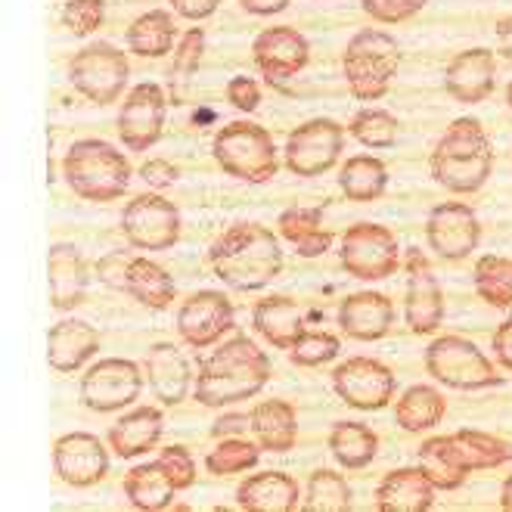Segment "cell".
<instances>
[{"label": "cell", "mask_w": 512, "mask_h": 512, "mask_svg": "<svg viewBox=\"0 0 512 512\" xmlns=\"http://www.w3.org/2000/svg\"><path fill=\"white\" fill-rule=\"evenodd\" d=\"M128 78H131V66L125 50H118L106 41L87 44L69 63V81L75 84L78 94H84L97 106H109L122 97Z\"/></svg>", "instance_id": "10"}, {"label": "cell", "mask_w": 512, "mask_h": 512, "mask_svg": "<svg viewBox=\"0 0 512 512\" xmlns=\"http://www.w3.org/2000/svg\"><path fill=\"white\" fill-rule=\"evenodd\" d=\"M494 81H497V56L494 50H485V47L457 53L444 72L447 94L457 103H472V106L491 97Z\"/></svg>", "instance_id": "21"}, {"label": "cell", "mask_w": 512, "mask_h": 512, "mask_svg": "<svg viewBox=\"0 0 512 512\" xmlns=\"http://www.w3.org/2000/svg\"><path fill=\"white\" fill-rule=\"evenodd\" d=\"M339 261L351 277L364 280V283H376V280L398 274L404 258H401L398 236L388 227L373 224V221H360L345 230Z\"/></svg>", "instance_id": "9"}, {"label": "cell", "mask_w": 512, "mask_h": 512, "mask_svg": "<svg viewBox=\"0 0 512 512\" xmlns=\"http://www.w3.org/2000/svg\"><path fill=\"white\" fill-rule=\"evenodd\" d=\"M472 283L478 298H485L491 308H512V258L481 255L472 270Z\"/></svg>", "instance_id": "38"}, {"label": "cell", "mask_w": 512, "mask_h": 512, "mask_svg": "<svg viewBox=\"0 0 512 512\" xmlns=\"http://www.w3.org/2000/svg\"><path fill=\"white\" fill-rule=\"evenodd\" d=\"M143 391V373L134 360L103 357L81 376V404L94 413H115L131 407Z\"/></svg>", "instance_id": "11"}, {"label": "cell", "mask_w": 512, "mask_h": 512, "mask_svg": "<svg viewBox=\"0 0 512 512\" xmlns=\"http://www.w3.org/2000/svg\"><path fill=\"white\" fill-rule=\"evenodd\" d=\"M252 326L255 333L274 348L289 351L301 336L308 333L305 329V314L295 305L289 295H267L261 298L255 311H252Z\"/></svg>", "instance_id": "28"}, {"label": "cell", "mask_w": 512, "mask_h": 512, "mask_svg": "<svg viewBox=\"0 0 512 512\" xmlns=\"http://www.w3.org/2000/svg\"><path fill=\"white\" fill-rule=\"evenodd\" d=\"M345 131L333 118H311L286 140V168L298 177H320L342 156Z\"/></svg>", "instance_id": "13"}, {"label": "cell", "mask_w": 512, "mask_h": 512, "mask_svg": "<svg viewBox=\"0 0 512 512\" xmlns=\"http://www.w3.org/2000/svg\"><path fill=\"white\" fill-rule=\"evenodd\" d=\"M267 382L270 357L249 336H233L199 364L193 398L202 407H227L255 398Z\"/></svg>", "instance_id": "2"}, {"label": "cell", "mask_w": 512, "mask_h": 512, "mask_svg": "<svg viewBox=\"0 0 512 512\" xmlns=\"http://www.w3.org/2000/svg\"><path fill=\"white\" fill-rule=\"evenodd\" d=\"M426 4L429 0H360V7H364L367 16H373L376 22H388V25L413 19Z\"/></svg>", "instance_id": "45"}, {"label": "cell", "mask_w": 512, "mask_h": 512, "mask_svg": "<svg viewBox=\"0 0 512 512\" xmlns=\"http://www.w3.org/2000/svg\"><path fill=\"white\" fill-rule=\"evenodd\" d=\"M239 4H243V10H249L252 16H274L289 7V0H239Z\"/></svg>", "instance_id": "53"}, {"label": "cell", "mask_w": 512, "mask_h": 512, "mask_svg": "<svg viewBox=\"0 0 512 512\" xmlns=\"http://www.w3.org/2000/svg\"><path fill=\"white\" fill-rule=\"evenodd\" d=\"M301 500H305V494L298 491V481L274 469L249 475L243 485L236 488L239 509H249V512H295Z\"/></svg>", "instance_id": "26"}, {"label": "cell", "mask_w": 512, "mask_h": 512, "mask_svg": "<svg viewBox=\"0 0 512 512\" xmlns=\"http://www.w3.org/2000/svg\"><path fill=\"white\" fill-rule=\"evenodd\" d=\"M398 66H401L398 41L385 32H376V28L357 32L342 56L348 90L354 94V100L364 103L382 100L388 94L391 78L398 75Z\"/></svg>", "instance_id": "6"}, {"label": "cell", "mask_w": 512, "mask_h": 512, "mask_svg": "<svg viewBox=\"0 0 512 512\" xmlns=\"http://www.w3.org/2000/svg\"><path fill=\"white\" fill-rule=\"evenodd\" d=\"M165 432V416L156 407H137L131 413H125L118 423L109 429V447L115 457L122 460H134L149 454Z\"/></svg>", "instance_id": "29"}, {"label": "cell", "mask_w": 512, "mask_h": 512, "mask_svg": "<svg viewBox=\"0 0 512 512\" xmlns=\"http://www.w3.org/2000/svg\"><path fill=\"white\" fill-rule=\"evenodd\" d=\"M252 432L255 441L270 454H286L298 441V413L289 401L267 398L252 410Z\"/></svg>", "instance_id": "30"}, {"label": "cell", "mask_w": 512, "mask_h": 512, "mask_svg": "<svg viewBox=\"0 0 512 512\" xmlns=\"http://www.w3.org/2000/svg\"><path fill=\"white\" fill-rule=\"evenodd\" d=\"M426 370L435 382L457 391H481L503 382L485 351L463 336H438L426 348Z\"/></svg>", "instance_id": "8"}, {"label": "cell", "mask_w": 512, "mask_h": 512, "mask_svg": "<svg viewBox=\"0 0 512 512\" xmlns=\"http://www.w3.org/2000/svg\"><path fill=\"white\" fill-rule=\"evenodd\" d=\"M333 388L348 407L370 413V410H382L395 401L398 379L382 360L357 354V357L342 360V364L333 370Z\"/></svg>", "instance_id": "12"}, {"label": "cell", "mask_w": 512, "mask_h": 512, "mask_svg": "<svg viewBox=\"0 0 512 512\" xmlns=\"http://www.w3.org/2000/svg\"><path fill=\"white\" fill-rule=\"evenodd\" d=\"M47 283H50V305L59 314L75 311L87 292V261L78 246L56 243L47 255Z\"/></svg>", "instance_id": "23"}, {"label": "cell", "mask_w": 512, "mask_h": 512, "mask_svg": "<svg viewBox=\"0 0 512 512\" xmlns=\"http://www.w3.org/2000/svg\"><path fill=\"white\" fill-rule=\"evenodd\" d=\"M159 463L162 469L168 472V478L174 481L177 491H187L196 485V460L193 454L184 447V444H171V447H162L159 454Z\"/></svg>", "instance_id": "44"}, {"label": "cell", "mask_w": 512, "mask_h": 512, "mask_svg": "<svg viewBox=\"0 0 512 512\" xmlns=\"http://www.w3.org/2000/svg\"><path fill=\"white\" fill-rule=\"evenodd\" d=\"M261 444L258 441H246V438H218V444L208 450L205 457V469L212 475H239L258 466L261 460Z\"/></svg>", "instance_id": "40"}, {"label": "cell", "mask_w": 512, "mask_h": 512, "mask_svg": "<svg viewBox=\"0 0 512 512\" xmlns=\"http://www.w3.org/2000/svg\"><path fill=\"white\" fill-rule=\"evenodd\" d=\"M125 292L131 298H137L140 305L149 308V311H168L177 286H174L171 274L162 264L149 261L143 255H131L128 274H125Z\"/></svg>", "instance_id": "31"}, {"label": "cell", "mask_w": 512, "mask_h": 512, "mask_svg": "<svg viewBox=\"0 0 512 512\" xmlns=\"http://www.w3.org/2000/svg\"><path fill=\"white\" fill-rule=\"evenodd\" d=\"M252 56H255V66L261 69V75L270 84H280V81L295 78L308 66L311 44L305 35H298L295 28L274 25V28H264V32L255 38Z\"/></svg>", "instance_id": "20"}, {"label": "cell", "mask_w": 512, "mask_h": 512, "mask_svg": "<svg viewBox=\"0 0 512 512\" xmlns=\"http://www.w3.org/2000/svg\"><path fill=\"white\" fill-rule=\"evenodd\" d=\"M122 230L140 252H168L180 239V212L162 196H137L125 208Z\"/></svg>", "instance_id": "14"}, {"label": "cell", "mask_w": 512, "mask_h": 512, "mask_svg": "<svg viewBox=\"0 0 512 512\" xmlns=\"http://www.w3.org/2000/svg\"><path fill=\"white\" fill-rule=\"evenodd\" d=\"M53 469L69 488H94L109 475V450L90 432H69L53 444Z\"/></svg>", "instance_id": "19"}, {"label": "cell", "mask_w": 512, "mask_h": 512, "mask_svg": "<svg viewBox=\"0 0 512 512\" xmlns=\"http://www.w3.org/2000/svg\"><path fill=\"white\" fill-rule=\"evenodd\" d=\"M426 239L441 261H463L481 243L478 215L463 202H441L426 221Z\"/></svg>", "instance_id": "17"}, {"label": "cell", "mask_w": 512, "mask_h": 512, "mask_svg": "<svg viewBox=\"0 0 512 512\" xmlns=\"http://www.w3.org/2000/svg\"><path fill=\"white\" fill-rule=\"evenodd\" d=\"M174 19L165 10H149L140 19H134V25L128 28V47L137 56H149L159 59L174 47Z\"/></svg>", "instance_id": "37"}, {"label": "cell", "mask_w": 512, "mask_h": 512, "mask_svg": "<svg viewBox=\"0 0 512 512\" xmlns=\"http://www.w3.org/2000/svg\"><path fill=\"white\" fill-rule=\"evenodd\" d=\"M407 267V298H404V320L410 333L432 336L444 323V292L432 270V261L423 255V249H407L404 255Z\"/></svg>", "instance_id": "15"}, {"label": "cell", "mask_w": 512, "mask_h": 512, "mask_svg": "<svg viewBox=\"0 0 512 512\" xmlns=\"http://www.w3.org/2000/svg\"><path fill=\"white\" fill-rule=\"evenodd\" d=\"M103 16H106V0H69L63 7V25L78 38L94 35L103 25Z\"/></svg>", "instance_id": "43"}, {"label": "cell", "mask_w": 512, "mask_h": 512, "mask_svg": "<svg viewBox=\"0 0 512 512\" xmlns=\"http://www.w3.org/2000/svg\"><path fill=\"white\" fill-rule=\"evenodd\" d=\"M494 35H497V53L512 59V16H503L494 28Z\"/></svg>", "instance_id": "54"}, {"label": "cell", "mask_w": 512, "mask_h": 512, "mask_svg": "<svg viewBox=\"0 0 512 512\" xmlns=\"http://www.w3.org/2000/svg\"><path fill=\"white\" fill-rule=\"evenodd\" d=\"M339 351H342V342L333 333H305L289 348V357L298 367H323L329 360H336Z\"/></svg>", "instance_id": "42"}, {"label": "cell", "mask_w": 512, "mask_h": 512, "mask_svg": "<svg viewBox=\"0 0 512 512\" xmlns=\"http://www.w3.org/2000/svg\"><path fill=\"white\" fill-rule=\"evenodd\" d=\"M66 184L90 202H112L131 184V162L103 140H78L63 159Z\"/></svg>", "instance_id": "5"}, {"label": "cell", "mask_w": 512, "mask_h": 512, "mask_svg": "<svg viewBox=\"0 0 512 512\" xmlns=\"http://www.w3.org/2000/svg\"><path fill=\"white\" fill-rule=\"evenodd\" d=\"M128 261H131V255H125V252H112V255H106V258L97 264L100 280H103V283H109V286H115V289H125Z\"/></svg>", "instance_id": "48"}, {"label": "cell", "mask_w": 512, "mask_h": 512, "mask_svg": "<svg viewBox=\"0 0 512 512\" xmlns=\"http://www.w3.org/2000/svg\"><path fill=\"white\" fill-rule=\"evenodd\" d=\"M339 187L354 202L382 199V193L388 187V168L373 156H354L339 171Z\"/></svg>", "instance_id": "36"}, {"label": "cell", "mask_w": 512, "mask_h": 512, "mask_svg": "<svg viewBox=\"0 0 512 512\" xmlns=\"http://www.w3.org/2000/svg\"><path fill=\"white\" fill-rule=\"evenodd\" d=\"M146 376L149 385H153L156 398L168 407H177L190 395V385H193V370L187 364V357L180 354V348H174L171 342H159L149 348L146 354Z\"/></svg>", "instance_id": "27"}, {"label": "cell", "mask_w": 512, "mask_h": 512, "mask_svg": "<svg viewBox=\"0 0 512 512\" xmlns=\"http://www.w3.org/2000/svg\"><path fill=\"white\" fill-rule=\"evenodd\" d=\"M165 90L159 84H137L122 112H118V137L131 149V153H146L149 146H156L165 128Z\"/></svg>", "instance_id": "18"}, {"label": "cell", "mask_w": 512, "mask_h": 512, "mask_svg": "<svg viewBox=\"0 0 512 512\" xmlns=\"http://www.w3.org/2000/svg\"><path fill=\"white\" fill-rule=\"evenodd\" d=\"M246 429H252V416H224V419H218V426L212 432H215V438H236Z\"/></svg>", "instance_id": "52"}, {"label": "cell", "mask_w": 512, "mask_h": 512, "mask_svg": "<svg viewBox=\"0 0 512 512\" xmlns=\"http://www.w3.org/2000/svg\"><path fill=\"white\" fill-rule=\"evenodd\" d=\"M432 177L450 193H478L494 171V146L475 118H457L432 149Z\"/></svg>", "instance_id": "4"}, {"label": "cell", "mask_w": 512, "mask_h": 512, "mask_svg": "<svg viewBox=\"0 0 512 512\" xmlns=\"http://www.w3.org/2000/svg\"><path fill=\"white\" fill-rule=\"evenodd\" d=\"M435 485L423 466L388 472L376 488V509L382 512H429L435 506Z\"/></svg>", "instance_id": "25"}, {"label": "cell", "mask_w": 512, "mask_h": 512, "mask_svg": "<svg viewBox=\"0 0 512 512\" xmlns=\"http://www.w3.org/2000/svg\"><path fill=\"white\" fill-rule=\"evenodd\" d=\"M416 457L438 491H457L466 485L469 472L512 463V441L478 429H460L423 441Z\"/></svg>", "instance_id": "3"}, {"label": "cell", "mask_w": 512, "mask_h": 512, "mask_svg": "<svg viewBox=\"0 0 512 512\" xmlns=\"http://www.w3.org/2000/svg\"><path fill=\"white\" fill-rule=\"evenodd\" d=\"M233 326H236L233 301L215 289L190 295L177 311V333L190 348H208L221 342Z\"/></svg>", "instance_id": "16"}, {"label": "cell", "mask_w": 512, "mask_h": 512, "mask_svg": "<svg viewBox=\"0 0 512 512\" xmlns=\"http://www.w3.org/2000/svg\"><path fill=\"white\" fill-rule=\"evenodd\" d=\"M277 227L280 236L298 252V258H320L333 246V233L323 227L320 208H286Z\"/></svg>", "instance_id": "32"}, {"label": "cell", "mask_w": 512, "mask_h": 512, "mask_svg": "<svg viewBox=\"0 0 512 512\" xmlns=\"http://www.w3.org/2000/svg\"><path fill=\"white\" fill-rule=\"evenodd\" d=\"M227 100L239 109V112H255L261 103V87L249 78V75H236L227 84Z\"/></svg>", "instance_id": "47"}, {"label": "cell", "mask_w": 512, "mask_h": 512, "mask_svg": "<svg viewBox=\"0 0 512 512\" xmlns=\"http://www.w3.org/2000/svg\"><path fill=\"white\" fill-rule=\"evenodd\" d=\"M212 274L236 292H261L280 277L283 249L264 224H233L208 249Z\"/></svg>", "instance_id": "1"}, {"label": "cell", "mask_w": 512, "mask_h": 512, "mask_svg": "<svg viewBox=\"0 0 512 512\" xmlns=\"http://www.w3.org/2000/svg\"><path fill=\"white\" fill-rule=\"evenodd\" d=\"M171 7L177 16H184V19H193V22H202L208 16H215L218 7H221V0H171Z\"/></svg>", "instance_id": "50"}, {"label": "cell", "mask_w": 512, "mask_h": 512, "mask_svg": "<svg viewBox=\"0 0 512 512\" xmlns=\"http://www.w3.org/2000/svg\"><path fill=\"white\" fill-rule=\"evenodd\" d=\"M500 509L503 512H512V475H506L503 488H500Z\"/></svg>", "instance_id": "55"}, {"label": "cell", "mask_w": 512, "mask_h": 512, "mask_svg": "<svg viewBox=\"0 0 512 512\" xmlns=\"http://www.w3.org/2000/svg\"><path fill=\"white\" fill-rule=\"evenodd\" d=\"M202 50H205V32L196 25L190 28V32L180 38L177 50H174V66H171V75L177 78H190L199 66V59H202Z\"/></svg>", "instance_id": "46"}, {"label": "cell", "mask_w": 512, "mask_h": 512, "mask_svg": "<svg viewBox=\"0 0 512 512\" xmlns=\"http://www.w3.org/2000/svg\"><path fill=\"white\" fill-rule=\"evenodd\" d=\"M444 416H447V401L432 385H410L395 404V423L410 435L435 429Z\"/></svg>", "instance_id": "34"}, {"label": "cell", "mask_w": 512, "mask_h": 512, "mask_svg": "<svg viewBox=\"0 0 512 512\" xmlns=\"http://www.w3.org/2000/svg\"><path fill=\"white\" fill-rule=\"evenodd\" d=\"M122 491L128 497V503L140 512H162L174 503V481L168 478V472L162 469V463H143L134 466L125 481H122Z\"/></svg>", "instance_id": "33"}, {"label": "cell", "mask_w": 512, "mask_h": 512, "mask_svg": "<svg viewBox=\"0 0 512 512\" xmlns=\"http://www.w3.org/2000/svg\"><path fill=\"white\" fill-rule=\"evenodd\" d=\"M506 103H509V109H512V81H509V87H506Z\"/></svg>", "instance_id": "56"}, {"label": "cell", "mask_w": 512, "mask_h": 512, "mask_svg": "<svg viewBox=\"0 0 512 512\" xmlns=\"http://www.w3.org/2000/svg\"><path fill=\"white\" fill-rule=\"evenodd\" d=\"M348 131L357 143L373 146V149H388L398 143V118L385 109H360L351 118Z\"/></svg>", "instance_id": "41"}, {"label": "cell", "mask_w": 512, "mask_h": 512, "mask_svg": "<svg viewBox=\"0 0 512 512\" xmlns=\"http://www.w3.org/2000/svg\"><path fill=\"white\" fill-rule=\"evenodd\" d=\"M326 444L333 450L336 463L348 472L367 469L379 454V435L364 423H336L329 429Z\"/></svg>", "instance_id": "35"}, {"label": "cell", "mask_w": 512, "mask_h": 512, "mask_svg": "<svg viewBox=\"0 0 512 512\" xmlns=\"http://www.w3.org/2000/svg\"><path fill=\"white\" fill-rule=\"evenodd\" d=\"M100 351V329L87 320L66 317L47 333V364L56 373H75Z\"/></svg>", "instance_id": "24"}, {"label": "cell", "mask_w": 512, "mask_h": 512, "mask_svg": "<svg viewBox=\"0 0 512 512\" xmlns=\"http://www.w3.org/2000/svg\"><path fill=\"white\" fill-rule=\"evenodd\" d=\"M395 323V305L382 292H354L339 305V329L354 342H379Z\"/></svg>", "instance_id": "22"}, {"label": "cell", "mask_w": 512, "mask_h": 512, "mask_svg": "<svg viewBox=\"0 0 512 512\" xmlns=\"http://www.w3.org/2000/svg\"><path fill=\"white\" fill-rule=\"evenodd\" d=\"M140 177L146 180L149 187L165 190V187H171V184H174V180H177L180 174H177V168H174L168 159H149V162L140 168Z\"/></svg>", "instance_id": "49"}, {"label": "cell", "mask_w": 512, "mask_h": 512, "mask_svg": "<svg viewBox=\"0 0 512 512\" xmlns=\"http://www.w3.org/2000/svg\"><path fill=\"white\" fill-rule=\"evenodd\" d=\"M494 354H497V364L503 370H512V317L497 326V333H494Z\"/></svg>", "instance_id": "51"}, {"label": "cell", "mask_w": 512, "mask_h": 512, "mask_svg": "<svg viewBox=\"0 0 512 512\" xmlns=\"http://www.w3.org/2000/svg\"><path fill=\"white\" fill-rule=\"evenodd\" d=\"M212 153L230 177L246 180V184H255V187L274 180L280 171L274 137H270L261 125H252V122L224 125L215 134Z\"/></svg>", "instance_id": "7"}, {"label": "cell", "mask_w": 512, "mask_h": 512, "mask_svg": "<svg viewBox=\"0 0 512 512\" xmlns=\"http://www.w3.org/2000/svg\"><path fill=\"white\" fill-rule=\"evenodd\" d=\"M351 485L345 481L342 472L333 469H317L311 472L308 485H305V500L301 509L311 512H348L351 509Z\"/></svg>", "instance_id": "39"}]
</instances>
